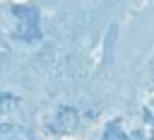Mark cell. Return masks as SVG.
<instances>
[{
  "label": "cell",
  "mask_w": 154,
  "mask_h": 140,
  "mask_svg": "<svg viewBox=\"0 0 154 140\" xmlns=\"http://www.w3.org/2000/svg\"><path fill=\"white\" fill-rule=\"evenodd\" d=\"M75 126H77V111H75V109H67V106H60V109L55 111V123H53V128L60 130V133H67V130H72Z\"/></svg>",
  "instance_id": "6da1fadb"
},
{
  "label": "cell",
  "mask_w": 154,
  "mask_h": 140,
  "mask_svg": "<svg viewBox=\"0 0 154 140\" xmlns=\"http://www.w3.org/2000/svg\"><path fill=\"white\" fill-rule=\"evenodd\" d=\"M12 34H14L17 39H22V41H38V39H41L38 24H34V22H22V19H19V24L12 27Z\"/></svg>",
  "instance_id": "7a4b0ae2"
},
{
  "label": "cell",
  "mask_w": 154,
  "mask_h": 140,
  "mask_svg": "<svg viewBox=\"0 0 154 140\" xmlns=\"http://www.w3.org/2000/svg\"><path fill=\"white\" fill-rule=\"evenodd\" d=\"M12 14H14L17 19H22V22H34V24H38V10H34V7L14 5V7H12Z\"/></svg>",
  "instance_id": "3957f363"
},
{
  "label": "cell",
  "mask_w": 154,
  "mask_h": 140,
  "mask_svg": "<svg viewBox=\"0 0 154 140\" xmlns=\"http://www.w3.org/2000/svg\"><path fill=\"white\" fill-rule=\"evenodd\" d=\"M17 104H19V99H17L14 94H0V113H5V111H12Z\"/></svg>",
  "instance_id": "277c9868"
},
{
  "label": "cell",
  "mask_w": 154,
  "mask_h": 140,
  "mask_svg": "<svg viewBox=\"0 0 154 140\" xmlns=\"http://www.w3.org/2000/svg\"><path fill=\"white\" fill-rule=\"evenodd\" d=\"M103 138H108V140H113V138H125V133H123V128H120L118 123H108L106 130H103Z\"/></svg>",
  "instance_id": "5b68a950"
},
{
  "label": "cell",
  "mask_w": 154,
  "mask_h": 140,
  "mask_svg": "<svg viewBox=\"0 0 154 140\" xmlns=\"http://www.w3.org/2000/svg\"><path fill=\"white\" fill-rule=\"evenodd\" d=\"M144 123H149V126H154V101H149L147 106H144Z\"/></svg>",
  "instance_id": "8992f818"
},
{
  "label": "cell",
  "mask_w": 154,
  "mask_h": 140,
  "mask_svg": "<svg viewBox=\"0 0 154 140\" xmlns=\"http://www.w3.org/2000/svg\"><path fill=\"white\" fill-rule=\"evenodd\" d=\"M17 130H22V128L10 126V123H0V133H17Z\"/></svg>",
  "instance_id": "52a82bcc"
}]
</instances>
